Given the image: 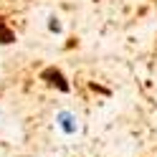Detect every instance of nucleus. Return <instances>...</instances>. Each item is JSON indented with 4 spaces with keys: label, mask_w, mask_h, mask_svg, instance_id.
I'll use <instances>...</instances> for the list:
<instances>
[{
    "label": "nucleus",
    "mask_w": 157,
    "mask_h": 157,
    "mask_svg": "<svg viewBox=\"0 0 157 157\" xmlns=\"http://www.w3.org/2000/svg\"><path fill=\"white\" fill-rule=\"evenodd\" d=\"M48 84H53V86H58L61 91H68V84H66V78H63V74L58 71V68H46V71L41 74Z\"/></svg>",
    "instance_id": "obj_1"
},
{
    "label": "nucleus",
    "mask_w": 157,
    "mask_h": 157,
    "mask_svg": "<svg viewBox=\"0 0 157 157\" xmlns=\"http://www.w3.org/2000/svg\"><path fill=\"white\" fill-rule=\"evenodd\" d=\"M58 127H61L66 134H74L76 132V117L71 112H61L58 114Z\"/></svg>",
    "instance_id": "obj_2"
},
{
    "label": "nucleus",
    "mask_w": 157,
    "mask_h": 157,
    "mask_svg": "<svg viewBox=\"0 0 157 157\" xmlns=\"http://www.w3.org/2000/svg\"><path fill=\"white\" fill-rule=\"evenodd\" d=\"M48 28H51V31H56V33H58V31H61V23H58L56 18H48Z\"/></svg>",
    "instance_id": "obj_4"
},
{
    "label": "nucleus",
    "mask_w": 157,
    "mask_h": 157,
    "mask_svg": "<svg viewBox=\"0 0 157 157\" xmlns=\"http://www.w3.org/2000/svg\"><path fill=\"white\" fill-rule=\"evenodd\" d=\"M13 41H15V36L8 31V25H5L3 21H0V43H5V46H8V43H13Z\"/></svg>",
    "instance_id": "obj_3"
}]
</instances>
